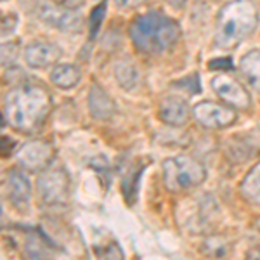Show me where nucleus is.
<instances>
[{
	"label": "nucleus",
	"mask_w": 260,
	"mask_h": 260,
	"mask_svg": "<svg viewBox=\"0 0 260 260\" xmlns=\"http://www.w3.org/2000/svg\"><path fill=\"white\" fill-rule=\"evenodd\" d=\"M62 50L56 44L47 40H35L24 49V61L33 70H45L49 66H56L61 59Z\"/></svg>",
	"instance_id": "12"
},
{
	"label": "nucleus",
	"mask_w": 260,
	"mask_h": 260,
	"mask_svg": "<svg viewBox=\"0 0 260 260\" xmlns=\"http://www.w3.org/2000/svg\"><path fill=\"white\" fill-rule=\"evenodd\" d=\"M163 186L169 192H186L201 186L207 179L203 163L187 154L170 156L163 161Z\"/></svg>",
	"instance_id": "4"
},
{
	"label": "nucleus",
	"mask_w": 260,
	"mask_h": 260,
	"mask_svg": "<svg viewBox=\"0 0 260 260\" xmlns=\"http://www.w3.org/2000/svg\"><path fill=\"white\" fill-rule=\"evenodd\" d=\"M18 26V16L7 14L2 18V37H9L12 31Z\"/></svg>",
	"instance_id": "22"
},
{
	"label": "nucleus",
	"mask_w": 260,
	"mask_h": 260,
	"mask_svg": "<svg viewBox=\"0 0 260 260\" xmlns=\"http://www.w3.org/2000/svg\"><path fill=\"white\" fill-rule=\"evenodd\" d=\"M187 2H189V0H167V4H169V6H172L174 7V9H184V7L187 6Z\"/></svg>",
	"instance_id": "25"
},
{
	"label": "nucleus",
	"mask_w": 260,
	"mask_h": 260,
	"mask_svg": "<svg viewBox=\"0 0 260 260\" xmlns=\"http://www.w3.org/2000/svg\"><path fill=\"white\" fill-rule=\"evenodd\" d=\"M257 255L260 257V248H251V250L248 251V255H246V257H248V258H253V257H257Z\"/></svg>",
	"instance_id": "26"
},
{
	"label": "nucleus",
	"mask_w": 260,
	"mask_h": 260,
	"mask_svg": "<svg viewBox=\"0 0 260 260\" xmlns=\"http://www.w3.org/2000/svg\"><path fill=\"white\" fill-rule=\"evenodd\" d=\"M87 103H89V113L92 118L95 120H110L116 113V104L115 101L98 82H92L89 95H87Z\"/></svg>",
	"instance_id": "13"
},
{
	"label": "nucleus",
	"mask_w": 260,
	"mask_h": 260,
	"mask_svg": "<svg viewBox=\"0 0 260 260\" xmlns=\"http://www.w3.org/2000/svg\"><path fill=\"white\" fill-rule=\"evenodd\" d=\"M56 158V148L52 142L44 139H33L24 144H21L16 151V161L23 170L31 174H40L52 167V161Z\"/></svg>",
	"instance_id": "6"
},
{
	"label": "nucleus",
	"mask_w": 260,
	"mask_h": 260,
	"mask_svg": "<svg viewBox=\"0 0 260 260\" xmlns=\"http://www.w3.org/2000/svg\"><path fill=\"white\" fill-rule=\"evenodd\" d=\"M18 44L16 42H7V44L2 45V64L4 68H11L14 66L16 57H18Z\"/></svg>",
	"instance_id": "20"
},
{
	"label": "nucleus",
	"mask_w": 260,
	"mask_h": 260,
	"mask_svg": "<svg viewBox=\"0 0 260 260\" xmlns=\"http://www.w3.org/2000/svg\"><path fill=\"white\" fill-rule=\"evenodd\" d=\"M50 82L62 90H70L73 87H77L82 80V70L77 64L71 62H62V64H56L50 70L49 75Z\"/></svg>",
	"instance_id": "14"
},
{
	"label": "nucleus",
	"mask_w": 260,
	"mask_h": 260,
	"mask_svg": "<svg viewBox=\"0 0 260 260\" xmlns=\"http://www.w3.org/2000/svg\"><path fill=\"white\" fill-rule=\"evenodd\" d=\"M192 116L203 128L208 130H222L233 127L238 120V110L228 106L225 103H215V101H201L192 108Z\"/></svg>",
	"instance_id": "7"
},
{
	"label": "nucleus",
	"mask_w": 260,
	"mask_h": 260,
	"mask_svg": "<svg viewBox=\"0 0 260 260\" xmlns=\"http://www.w3.org/2000/svg\"><path fill=\"white\" fill-rule=\"evenodd\" d=\"M191 113L192 111L187 99L180 98L177 94H170L161 99L160 108H158V118L161 120V123L169 125V127L179 128L189 121Z\"/></svg>",
	"instance_id": "11"
},
{
	"label": "nucleus",
	"mask_w": 260,
	"mask_h": 260,
	"mask_svg": "<svg viewBox=\"0 0 260 260\" xmlns=\"http://www.w3.org/2000/svg\"><path fill=\"white\" fill-rule=\"evenodd\" d=\"M104 12H106V0H104L101 6H98L94 9V12L90 14V30H92V37L95 35V31L99 30V24L101 21H103L104 18Z\"/></svg>",
	"instance_id": "21"
},
{
	"label": "nucleus",
	"mask_w": 260,
	"mask_h": 260,
	"mask_svg": "<svg viewBox=\"0 0 260 260\" xmlns=\"http://www.w3.org/2000/svg\"><path fill=\"white\" fill-rule=\"evenodd\" d=\"M115 77L118 85L125 90H134L141 82L139 68L136 66V62H132L130 59H120L116 62Z\"/></svg>",
	"instance_id": "17"
},
{
	"label": "nucleus",
	"mask_w": 260,
	"mask_h": 260,
	"mask_svg": "<svg viewBox=\"0 0 260 260\" xmlns=\"http://www.w3.org/2000/svg\"><path fill=\"white\" fill-rule=\"evenodd\" d=\"M142 0H115V4L118 7H123V9H127V7H134V6H139Z\"/></svg>",
	"instance_id": "24"
},
{
	"label": "nucleus",
	"mask_w": 260,
	"mask_h": 260,
	"mask_svg": "<svg viewBox=\"0 0 260 260\" xmlns=\"http://www.w3.org/2000/svg\"><path fill=\"white\" fill-rule=\"evenodd\" d=\"M54 108L50 92L40 83H18L4 95V120L12 130L31 136L49 118Z\"/></svg>",
	"instance_id": "1"
},
{
	"label": "nucleus",
	"mask_w": 260,
	"mask_h": 260,
	"mask_svg": "<svg viewBox=\"0 0 260 260\" xmlns=\"http://www.w3.org/2000/svg\"><path fill=\"white\" fill-rule=\"evenodd\" d=\"M37 192L45 207H62L68 205L71 194L70 175L62 167H49L40 172L37 180Z\"/></svg>",
	"instance_id": "5"
},
{
	"label": "nucleus",
	"mask_w": 260,
	"mask_h": 260,
	"mask_svg": "<svg viewBox=\"0 0 260 260\" xmlns=\"http://www.w3.org/2000/svg\"><path fill=\"white\" fill-rule=\"evenodd\" d=\"M52 2L57 4V6H61V7H66V9L77 11V9H80L83 4L87 2V0H52Z\"/></svg>",
	"instance_id": "23"
},
{
	"label": "nucleus",
	"mask_w": 260,
	"mask_h": 260,
	"mask_svg": "<svg viewBox=\"0 0 260 260\" xmlns=\"http://www.w3.org/2000/svg\"><path fill=\"white\" fill-rule=\"evenodd\" d=\"M26 253L28 257H35V258L47 257V255H50V246L47 240H44V236L40 233L31 234L26 241Z\"/></svg>",
	"instance_id": "18"
},
{
	"label": "nucleus",
	"mask_w": 260,
	"mask_h": 260,
	"mask_svg": "<svg viewBox=\"0 0 260 260\" xmlns=\"http://www.w3.org/2000/svg\"><path fill=\"white\" fill-rule=\"evenodd\" d=\"M40 19L45 24L66 33H82L83 31V18L73 9H66L57 4H44L40 7Z\"/></svg>",
	"instance_id": "9"
},
{
	"label": "nucleus",
	"mask_w": 260,
	"mask_h": 260,
	"mask_svg": "<svg viewBox=\"0 0 260 260\" xmlns=\"http://www.w3.org/2000/svg\"><path fill=\"white\" fill-rule=\"evenodd\" d=\"M260 12L253 0H231L224 4L215 19V45L233 49L257 30Z\"/></svg>",
	"instance_id": "3"
},
{
	"label": "nucleus",
	"mask_w": 260,
	"mask_h": 260,
	"mask_svg": "<svg viewBox=\"0 0 260 260\" xmlns=\"http://www.w3.org/2000/svg\"><path fill=\"white\" fill-rule=\"evenodd\" d=\"M2 2H6V0H2Z\"/></svg>",
	"instance_id": "27"
},
{
	"label": "nucleus",
	"mask_w": 260,
	"mask_h": 260,
	"mask_svg": "<svg viewBox=\"0 0 260 260\" xmlns=\"http://www.w3.org/2000/svg\"><path fill=\"white\" fill-rule=\"evenodd\" d=\"M240 73L245 78V82L250 85V89L260 95V50H250L240 61Z\"/></svg>",
	"instance_id": "15"
},
{
	"label": "nucleus",
	"mask_w": 260,
	"mask_h": 260,
	"mask_svg": "<svg viewBox=\"0 0 260 260\" xmlns=\"http://www.w3.org/2000/svg\"><path fill=\"white\" fill-rule=\"evenodd\" d=\"M210 85L217 98L234 110H248L251 106L250 92L238 78L229 75H217L215 78H212Z\"/></svg>",
	"instance_id": "8"
},
{
	"label": "nucleus",
	"mask_w": 260,
	"mask_h": 260,
	"mask_svg": "<svg viewBox=\"0 0 260 260\" xmlns=\"http://www.w3.org/2000/svg\"><path fill=\"white\" fill-rule=\"evenodd\" d=\"M4 192H6V198L11 201V205L18 212L30 210L31 184L21 170L11 169L7 172L6 180H4Z\"/></svg>",
	"instance_id": "10"
},
{
	"label": "nucleus",
	"mask_w": 260,
	"mask_h": 260,
	"mask_svg": "<svg viewBox=\"0 0 260 260\" xmlns=\"http://www.w3.org/2000/svg\"><path fill=\"white\" fill-rule=\"evenodd\" d=\"M240 194L246 203L260 207V161L255 163L240 184Z\"/></svg>",
	"instance_id": "16"
},
{
	"label": "nucleus",
	"mask_w": 260,
	"mask_h": 260,
	"mask_svg": "<svg viewBox=\"0 0 260 260\" xmlns=\"http://www.w3.org/2000/svg\"><path fill=\"white\" fill-rule=\"evenodd\" d=\"M203 253L208 257H224L229 253V243L222 236H212L203 243Z\"/></svg>",
	"instance_id": "19"
},
{
	"label": "nucleus",
	"mask_w": 260,
	"mask_h": 260,
	"mask_svg": "<svg viewBox=\"0 0 260 260\" xmlns=\"http://www.w3.org/2000/svg\"><path fill=\"white\" fill-rule=\"evenodd\" d=\"M182 30L175 19L161 12L139 14L128 26V37L134 47L146 56H161L177 45Z\"/></svg>",
	"instance_id": "2"
}]
</instances>
